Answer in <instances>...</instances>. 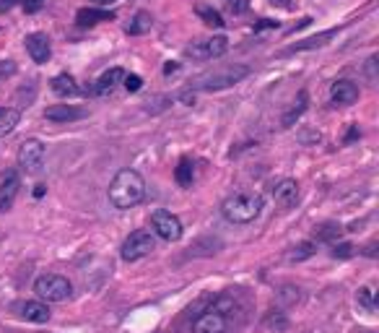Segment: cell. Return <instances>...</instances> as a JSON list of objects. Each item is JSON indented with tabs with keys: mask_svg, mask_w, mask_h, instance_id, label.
<instances>
[{
	"mask_svg": "<svg viewBox=\"0 0 379 333\" xmlns=\"http://www.w3.org/2000/svg\"><path fill=\"white\" fill-rule=\"evenodd\" d=\"M358 136H361V133H358V128H351V131H348V136H345V143L356 141V138H358Z\"/></svg>",
	"mask_w": 379,
	"mask_h": 333,
	"instance_id": "38",
	"label": "cell"
},
{
	"mask_svg": "<svg viewBox=\"0 0 379 333\" xmlns=\"http://www.w3.org/2000/svg\"><path fill=\"white\" fill-rule=\"evenodd\" d=\"M151 226H154V235H159L166 242H177L182 237V222L172 211H154Z\"/></svg>",
	"mask_w": 379,
	"mask_h": 333,
	"instance_id": "9",
	"label": "cell"
},
{
	"mask_svg": "<svg viewBox=\"0 0 379 333\" xmlns=\"http://www.w3.org/2000/svg\"><path fill=\"white\" fill-rule=\"evenodd\" d=\"M273 6H278V8H286V11H294L297 8V3L294 0H271Z\"/></svg>",
	"mask_w": 379,
	"mask_h": 333,
	"instance_id": "33",
	"label": "cell"
},
{
	"mask_svg": "<svg viewBox=\"0 0 379 333\" xmlns=\"http://www.w3.org/2000/svg\"><path fill=\"white\" fill-rule=\"evenodd\" d=\"M117 0H91V6H99V8H107V6H115Z\"/></svg>",
	"mask_w": 379,
	"mask_h": 333,
	"instance_id": "37",
	"label": "cell"
},
{
	"mask_svg": "<svg viewBox=\"0 0 379 333\" xmlns=\"http://www.w3.org/2000/svg\"><path fill=\"white\" fill-rule=\"evenodd\" d=\"M156 250V237L154 232H148V229H135V232H130V237L122 242V261H141V258H146V255H151Z\"/></svg>",
	"mask_w": 379,
	"mask_h": 333,
	"instance_id": "5",
	"label": "cell"
},
{
	"mask_svg": "<svg viewBox=\"0 0 379 333\" xmlns=\"http://www.w3.org/2000/svg\"><path fill=\"white\" fill-rule=\"evenodd\" d=\"M314 255V242H299L297 248H294V253H291V261H307V258H312Z\"/></svg>",
	"mask_w": 379,
	"mask_h": 333,
	"instance_id": "27",
	"label": "cell"
},
{
	"mask_svg": "<svg viewBox=\"0 0 379 333\" xmlns=\"http://www.w3.org/2000/svg\"><path fill=\"white\" fill-rule=\"evenodd\" d=\"M226 8L234 16H239V13H244L249 8V0H226Z\"/></svg>",
	"mask_w": 379,
	"mask_h": 333,
	"instance_id": "30",
	"label": "cell"
},
{
	"mask_svg": "<svg viewBox=\"0 0 379 333\" xmlns=\"http://www.w3.org/2000/svg\"><path fill=\"white\" fill-rule=\"evenodd\" d=\"M151 26H154V19H151V13L146 11H138L135 16H133V21L128 26H125V32L133 36L138 34H146V32H151Z\"/></svg>",
	"mask_w": 379,
	"mask_h": 333,
	"instance_id": "20",
	"label": "cell"
},
{
	"mask_svg": "<svg viewBox=\"0 0 379 333\" xmlns=\"http://www.w3.org/2000/svg\"><path fill=\"white\" fill-rule=\"evenodd\" d=\"M45 118L49 122H73V120L86 118V109L73 107V105H52V107L45 109Z\"/></svg>",
	"mask_w": 379,
	"mask_h": 333,
	"instance_id": "15",
	"label": "cell"
},
{
	"mask_svg": "<svg viewBox=\"0 0 379 333\" xmlns=\"http://www.w3.org/2000/svg\"><path fill=\"white\" fill-rule=\"evenodd\" d=\"M19 166L26 175H39L42 166H45V143L36 141V138H29V141L21 143V149H19Z\"/></svg>",
	"mask_w": 379,
	"mask_h": 333,
	"instance_id": "8",
	"label": "cell"
},
{
	"mask_svg": "<svg viewBox=\"0 0 379 333\" xmlns=\"http://www.w3.org/2000/svg\"><path fill=\"white\" fill-rule=\"evenodd\" d=\"M195 11H198V16L203 19V24L216 26V29H221V26H224V19H221V13L214 11V8H208V6H198Z\"/></svg>",
	"mask_w": 379,
	"mask_h": 333,
	"instance_id": "25",
	"label": "cell"
},
{
	"mask_svg": "<svg viewBox=\"0 0 379 333\" xmlns=\"http://www.w3.org/2000/svg\"><path fill=\"white\" fill-rule=\"evenodd\" d=\"M262 211V198L257 193L239 191L231 193L224 203H221V214L231 222V224H249L255 222Z\"/></svg>",
	"mask_w": 379,
	"mask_h": 333,
	"instance_id": "3",
	"label": "cell"
},
{
	"mask_svg": "<svg viewBox=\"0 0 379 333\" xmlns=\"http://www.w3.org/2000/svg\"><path fill=\"white\" fill-rule=\"evenodd\" d=\"M335 32L338 29H328V32H322V34H314L309 36V39H301V42H297V45H291V47H286L281 55H294V52H304V50H314V47H322V45H328V39H332L335 36Z\"/></svg>",
	"mask_w": 379,
	"mask_h": 333,
	"instance_id": "18",
	"label": "cell"
},
{
	"mask_svg": "<svg viewBox=\"0 0 379 333\" xmlns=\"http://www.w3.org/2000/svg\"><path fill=\"white\" fill-rule=\"evenodd\" d=\"M19 3L24 6V11H26V13L42 11V6H45V0H19Z\"/></svg>",
	"mask_w": 379,
	"mask_h": 333,
	"instance_id": "31",
	"label": "cell"
},
{
	"mask_svg": "<svg viewBox=\"0 0 379 333\" xmlns=\"http://www.w3.org/2000/svg\"><path fill=\"white\" fill-rule=\"evenodd\" d=\"M307 102H309L307 92H299L297 107H291V109H288V112H286V115H284V120H281V122H284V128H291V125H294V122H297V120L301 118V112L307 109Z\"/></svg>",
	"mask_w": 379,
	"mask_h": 333,
	"instance_id": "23",
	"label": "cell"
},
{
	"mask_svg": "<svg viewBox=\"0 0 379 333\" xmlns=\"http://www.w3.org/2000/svg\"><path fill=\"white\" fill-rule=\"evenodd\" d=\"M21 112L16 107H0V136H8V133L19 125Z\"/></svg>",
	"mask_w": 379,
	"mask_h": 333,
	"instance_id": "21",
	"label": "cell"
},
{
	"mask_svg": "<svg viewBox=\"0 0 379 333\" xmlns=\"http://www.w3.org/2000/svg\"><path fill=\"white\" fill-rule=\"evenodd\" d=\"M45 191H47V185H36V188H34V198H42V195H45Z\"/></svg>",
	"mask_w": 379,
	"mask_h": 333,
	"instance_id": "39",
	"label": "cell"
},
{
	"mask_svg": "<svg viewBox=\"0 0 379 333\" xmlns=\"http://www.w3.org/2000/svg\"><path fill=\"white\" fill-rule=\"evenodd\" d=\"M356 302H358L361 308L367 310V312H374V310H377V299H374V292H371L369 286H361V289H358V294H356Z\"/></svg>",
	"mask_w": 379,
	"mask_h": 333,
	"instance_id": "26",
	"label": "cell"
},
{
	"mask_svg": "<svg viewBox=\"0 0 379 333\" xmlns=\"http://www.w3.org/2000/svg\"><path fill=\"white\" fill-rule=\"evenodd\" d=\"M16 73V65L11 60H0V76H13Z\"/></svg>",
	"mask_w": 379,
	"mask_h": 333,
	"instance_id": "32",
	"label": "cell"
},
{
	"mask_svg": "<svg viewBox=\"0 0 379 333\" xmlns=\"http://www.w3.org/2000/svg\"><path fill=\"white\" fill-rule=\"evenodd\" d=\"M247 76H249L247 65H229V68H221V71L205 73L192 86L200 89V92H218V89L234 86V83H239L242 78H247Z\"/></svg>",
	"mask_w": 379,
	"mask_h": 333,
	"instance_id": "4",
	"label": "cell"
},
{
	"mask_svg": "<svg viewBox=\"0 0 379 333\" xmlns=\"http://www.w3.org/2000/svg\"><path fill=\"white\" fill-rule=\"evenodd\" d=\"M330 99L332 105L348 107V105H354L356 99H358V86L354 81H348V78H341V81H335L330 86Z\"/></svg>",
	"mask_w": 379,
	"mask_h": 333,
	"instance_id": "14",
	"label": "cell"
},
{
	"mask_svg": "<svg viewBox=\"0 0 379 333\" xmlns=\"http://www.w3.org/2000/svg\"><path fill=\"white\" fill-rule=\"evenodd\" d=\"M146 198V180L141 178V172L135 169H119L112 185H109V203L125 211V208H133Z\"/></svg>",
	"mask_w": 379,
	"mask_h": 333,
	"instance_id": "2",
	"label": "cell"
},
{
	"mask_svg": "<svg viewBox=\"0 0 379 333\" xmlns=\"http://www.w3.org/2000/svg\"><path fill=\"white\" fill-rule=\"evenodd\" d=\"M174 178H177L179 188H190V185H192V178H195V166H192V162H190L187 156H182V159H179L177 169H174Z\"/></svg>",
	"mask_w": 379,
	"mask_h": 333,
	"instance_id": "22",
	"label": "cell"
},
{
	"mask_svg": "<svg viewBox=\"0 0 379 333\" xmlns=\"http://www.w3.org/2000/svg\"><path fill=\"white\" fill-rule=\"evenodd\" d=\"M174 71H177V63H169V65H166V68H164L166 76H169V73H174Z\"/></svg>",
	"mask_w": 379,
	"mask_h": 333,
	"instance_id": "40",
	"label": "cell"
},
{
	"mask_svg": "<svg viewBox=\"0 0 379 333\" xmlns=\"http://www.w3.org/2000/svg\"><path fill=\"white\" fill-rule=\"evenodd\" d=\"M19 191H21V175H19V169H5L0 175V214L11 211L16 198H19Z\"/></svg>",
	"mask_w": 379,
	"mask_h": 333,
	"instance_id": "10",
	"label": "cell"
},
{
	"mask_svg": "<svg viewBox=\"0 0 379 333\" xmlns=\"http://www.w3.org/2000/svg\"><path fill=\"white\" fill-rule=\"evenodd\" d=\"M16 6H19V0H0V13H8Z\"/></svg>",
	"mask_w": 379,
	"mask_h": 333,
	"instance_id": "34",
	"label": "cell"
},
{
	"mask_svg": "<svg viewBox=\"0 0 379 333\" xmlns=\"http://www.w3.org/2000/svg\"><path fill=\"white\" fill-rule=\"evenodd\" d=\"M356 253V248L351 245V242H341V245H332V258H351Z\"/></svg>",
	"mask_w": 379,
	"mask_h": 333,
	"instance_id": "28",
	"label": "cell"
},
{
	"mask_svg": "<svg viewBox=\"0 0 379 333\" xmlns=\"http://www.w3.org/2000/svg\"><path fill=\"white\" fill-rule=\"evenodd\" d=\"M364 255H369V258H377V239H371L367 248H364Z\"/></svg>",
	"mask_w": 379,
	"mask_h": 333,
	"instance_id": "35",
	"label": "cell"
},
{
	"mask_svg": "<svg viewBox=\"0 0 379 333\" xmlns=\"http://www.w3.org/2000/svg\"><path fill=\"white\" fill-rule=\"evenodd\" d=\"M122 78H125V71H122V68H109V71H104L99 76V81H96V86H94V94H99V96L112 94L119 83H122Z\"/></svg>",
	"mask_w": 379,
	"mask_h": 333,
	"instance_id": "17",
	"label": "cell"
},
{
	"mask_svg": "<svg viewBox=\"0 0 379 333\" xmlns=\"http://www.w3.org/2000/svg\"><path fill=\"white\" fill-rule=\"evenodd\" d=\"M24 47L29 52V58L39 63V65H45L52 55V47H49V36L42 34V32H32V34H26L24 39Z\"/></svg>",
	"mask_w": 379,
	"mask_h": 333,
	"instance_id": "11",
	"label": "cell"
},
{
	"mask_svg": "<svg viewBox=\"0 0 379 333\" xmlns=\"http://www.w3.org/2000/svg\"><path fill=\"white\" fill-rule=\"evenodd\" d=\"M122 83H125V89H128V92H141L143 78H141V76H135V73H125Z\"/></svg>",
	"mask_w": 379,
	"mask_h": 333,
	"instance_id": "29",
	"label": "cell"
},
{
	"mask_svg": "<svg viewBox=\"0 0 379 333\" xmlns=\"http://www.w3.org/2000/svg\"><path fill=\"white\" fill-rule=\"evenodd\" d=\"M273 198H275V203H278V208H284V211L294 208L299 201V182L291 178L281 180V182L273 188Z\"/></svg>",
	"mask_w": 379,
	"mask_h": 333,
	"instance_id": "12",
	"label": "cell"
},
{
	"mask_svg": "<svg viewBox=\"0 0 379 333\" xmlns=\"http://www.w3.org/2000/svg\"><path fill=\"white\" fill-rule=\"evenodd\" d=\"M76 21L81 26H94L102 24V21H115V13L107 11V8H99V6H89V8H81L76 13Z\"/></svg>",
	"mask_w": 379,
	"mask_h": 333,
	"instance_id": "16",
	"label": "cell"
},
{
	"mask_svg": "<svg viewBox=\"0 0 379 333\" xmlns=\"http://www.w3.org/2000/svg\"><path fill=\"white\" fill-rule=\"evenodd\" d=\"M13 310L19 312V318H24L29 323H47L49 321V308L45 302H34V299H26V302H16Z\"/></svg>",
	"mask_w": 379,
	"mask_h": 333,
	"instance_id": "13",
	"label": "cell"
},
{
	"mask_svg": "<svg viewBox=\"0 0 379 333\" xmlns=\"http://www.w3.org/2000/svg\"><path fill=\"white\" fill-rule=\"evenodd\" d=\"M242 315V305L234 294H218L192 318V333H229Z\"/></svg>",
	"mask_w": 379,
	"mask_h": 333,
	"instance_id": "1",
	"label": "cell"
},
{
	"mask_svg": "<svg viewBox=\"0 0 379 333\" xmlns=\"http://www.w3.org/2000/svg\"><path fill=\"white\" fill-rule=\"evenodd\" d=\"M255 29H278V21H271V19H262L260 24H255Z\"/></svg>",
	"mask_w": 379,
	"mask_h": 333,
	"instance_id": "36",
	"label": "cell"
},
{
	"mask_svg": "<svg viewBox=\"0 0 379 333\" xmlns=\"http://www.w3.org/2000/svg\"><path fill=\"white\" fill-rule=\"evenodd\" d=\"M34 292L47 302H62L73 294V286L65 276L58 274H45L34 281Z\"/></svg>",
	"mask_w": 379,
	"mask_h": 333,
	"instance_id": "6",
	"label": "cell"
},
{
	"mask_svg": "<svg viewBox=\"0 0 379 333\" xmlns=\"http://www.w3.org/2000/svg\"><path fill=\"white\" fill-rule=\"evenodd\" d=\"M229 39L226 36H208V39H195L192 45L185 47V55L192 60H216L226 55Z\"/></svg>",
	"mask_w": 379,
	"mask_h": 333,
	"instance_id": "7",
	"label": "cell"
},
{
	"mask_svg": "<svg viewBox=\"0 0 379 333\" xmlns=\"http://www.w3.org/2000/svg\"><path fill=\"white\" fill-rule=\"evenodd\" d=\"M343 235V226L335 224V222H328V224L317 226V232H314V237L320 239V242H332L335 237H341Z\"/></svg>",
	"mask_w": 379,
	"mask_h": 333,
	"instance_id": "24",
	"label": "cell"
},
{
	"mask_svg": "<svg viewBox=\"0 0 379 333\" xmlns=\"http://www.w3.org/2000/svg\"><path fill=\"white\" fill-rule=\"evenodd\" d=\"M49 86H52V92H55L58 96H78L81 94V89H78L76 78L68 76V73H58V76L49 81Z\"/></svg>",
	"mask_w": 379,
	"mask_h": 333,
	"instance_id": "19",
	"label": "cell"
}]
</instances>
